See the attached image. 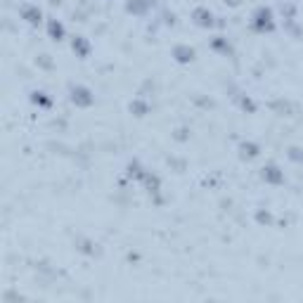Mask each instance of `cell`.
Instances as JSON below:
<instances>
[{
	"instance_id": "obj_3",
	"label": "cell",
	"mask_w": 303,
	"mask_h": 303,
	"mask_svg": "<svg viewBox=\"0 0 303 303\" xmlns=\"http://www.w3.org/2000/svg\"><path fill=\"white\" fill-rule=\"evenodd\" d=\"M261 178L266 180V182H272V185H280L282 180H285V173L275 166V163H267L266 168H263V173H261Z\"/></svg>"
},
{
	"instance_id": "obj_5",
	"label": "cell",
	"mask_w": 303,
	"mask_h": 303,
	"mask_svg": "<svg viewBox=\"0 0 303 303\" xmlns=\"http://www.w3.org/2000/svg\"><path fill=\"white\" fill-rule=\"evenodd\" d=\"M196 26H201V29H209V26H214V15L206 10V7H196L195 15H192Z\"/></svg>"
},
{
	"instance_id": "obj_6",
	"label": "cell",
	"mask_w": 303,
	"mask_h": 303,
	"mask_svg": "<svg viewBox=\"0 0 303 303\" xmlns=\"http://www.w3.org/2000/svg\"><path fill=\"white\" fill-rule=\"evenodd\" d=\"M173 57L182 62V64H187V62H192L195 59V50L190 48V45H176L173 48Z\"/></svg>"
},
{
	"instance_id": "obj_4",
	"label": "cell",
	"mask_w": 303,
	"mask_h": 303,
	"mask_svg": "<svg viewBox=\"0 0 303 303\" xmlns=\"http://www.w3.org/2000/svg\"><path fill=\"white\" fill-rule=\"evenodd\" d=\"M21 19H24V21H29L31 26H38V24H40V19H43V12L38 10L36 5H24V7H21Z\"/></svg>"
},
{
	"instance_id": "obj_2",
	"label": "cell",
	"mask_w": 303,
	"mask_h": 303,
	"mask_svg": "<svg viewBox=\"0 0 303 303\" xmlns=\"http://www.w3.org/2000/svg\"><path fill=\"white\" fill-rule=\"evenodd\" d=\"M71 102L76 107H90L92 102H95V97H92V92H90L86 86H73L71 88Z\"/></svg>"
},
{
	"instance_id": "obj_12",
	"label": "cell",
	"mask_w": 303,
	"mask_h": 303,
	"mask_svg": "<svg viewBox=\"0 0 303 303\" xmlns=\"http://www.w3.org/2000/svg\"><path fill=\"white\" fill-rule=\"evenodd\" d=\"M258 220H261V223H270V220H272V215L267 214V211H266V214L261 211V214H258Z\"/></svg>"
},
{
	"instance_id": "obj_9",
	"label": "cell",
	"mask_w": 303,
	"mask_h": 303,
	"mask_svg": "<svg viewBox=\"0 0 303 303\" xmlns=\"http://www.w3.org/2000/svg\"><path fill=\"white\" fill-rule=\"evenodd\" d=\"M71 48H73V53H78L81 57H86V54L90 53V45L86 43V38H83V36H76V38H73V40H71Z\"/></svg>"
},
{
	"instance_id": "obj_10",
	"label": "cell",
	"mask_w": 303,
	"mask_h": 303,
	"mask_svg": "<svg viewBox=\"0 0 303 303\" xmlns=\"http://www.w3.org/2000/svg\"><path fill=\"white\" fill-rule=\"evenodd\" d=\"M31 100H34V105H38V107H50V100L45 97V92H34Z\"/></svg>"
},
{
	"instance_id": "obj_1",
	"label": "cell",
	"mask_w": 303,
	"mask_h": 303,
	"mask_svg": "<svg viewBox=\"0 0 303 303\" xmlns=\"http://www.w3.org/2000/svg\"><path fill=\"white\" fill-rule=\"evenodd\" d=\"M251 26H253V31H258V34H270V31L275 29L272 10H270V7H258V10L253 12V17H251Z\"/></svg>"
},
{
	"instance_id": "obj_8",
	"label": "cell",
	"mask_w": 303,
	"mask_h": 303,
	"mask_svg": "<svg viewBox=\"0 0 303 303\" xmlns=\"http://www.w3.org/2000/svg\"><path fill=\"white\" fill-rule=\"evenodd\" d=\"M48 34H50L53 40H62L64 38V26L57 19H48Z\"/></svg>"
},
{
	"instance_id": "obj_11",
	"label": "cell",
	"mask_w": 303,
	"mask_h": 303,
	"mask_svg": "<svg viewBox=\"0 0 303 303\" xmlns=\"http://www.w3.org/2000/svg\"><path fill=\"white\" fill-rule=\"evenodd\" d=\"M130 111H135V116H144L147 105H143V102H130Z\"/></svg>"
},
{
	"instance_id": "obj_7",
	"label": "cell",
	"mask_w": 303,
	"mask_h": 303,
	"mask_svg": "<svg viewBox=\"0 0 303 303\" xmlns=\"http://www.w3.org/2000/svg\"><path fill=\"white\" fill-rule=\"evenodd\" d=\"M239 157H242V159H247V161L256 159V157H258V144L242 143V144H239Z\"/></svg>"
}]
</instances>
